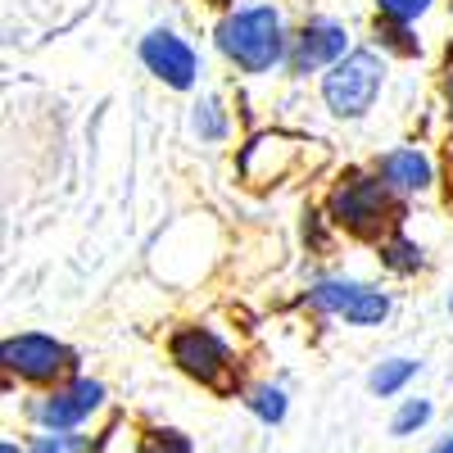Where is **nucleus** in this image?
I'll list each match as a JSON object with an SVG mask.
<instances>
[{
  "mask_svg": "<svg viewBox=\"0 0 453 453\" xmlns=\"http://www.w3.org/2000/svg\"><path fill=\"white\" fill-rule=\"evenodd\" d=\"M326 213L354 236H381V226L395 213V196L381 177H349L331 191Z\"/></svg>",
  "mask_w": 453,
  "mask_h": 453,
  "instance_id": "3",
  "label": "nucleus"
},
{
  "mask_svg": "<svg viewBox=\"0 0 453 453\" xmlns=\"http://www.w3.org/2000/svg\"><path fill=\"white\" fill-rule=\"evenodd\" d=\"M213 42L222 50L226 64H236L241 73H273L281 59H286V23H281V10L277 5H245V10H232Z\"/></svg>",
  "mask_w": 453,
  "mask_h": 453,
  "instance_id": "1",
  "label": "nucleus"
},
{
  "mask_svg": "<svg viewBox=\"0 0 453 453\" xmlns=\"http://www.w3.org/2000/svg\"><path fill=\"white\" fill-rule=\"evenodd\" d=\"M412 376H418V363L412 358H390V363H381L372 376H367V386H372V395H381V399H390V395H399Z\"/></svg>",
  "mask_w": 453,
  "mask_h": 453,
  "instance_id": "11",
  "label": "nucleus"
},
{
  "mask_svg": "<svg viewBox=\"0 0 453 453\" xmlns=\"http://www.w3.org/2000/svg\"><path fill=\"white\" fill-rule=\"evenodd\" d=\"M0 453H23V449H19L14 440H5V444H0Z\"/></svg>",
  "mask_w": 453,
  "mask_h": 453,
  "instance_id": "22",
  "label": "nucleus"
},
{
  "mask_svg": "<svg viewBox=\"0 0 453 453\" xmlns=\"http://www.w3.org/2000/svg\"><path fill=\"white\" fill-rule=\"evenodd\" d=\"M168 354L200 386H218L222 376L232 372V349H226V340L218 331H209V326H181V331H173Z\"/></svg>",
  "mask_w": 453,
  "mask_h": 453,
  "instance_id": "7",
  "label": "nucleus"
},
{
  "mask_svg": "<svg viewBox=\"0 0 453 453\" xmlns=\"http://www.w3.org/2000/svg\"><path fill=\"white\" fill-rule=\"evenodd\" d=\"M245 403H250L254 418L268 422V426H277V422L286 418V390H281V386H254Z\"/></svg>",
  "mask_w": 453,
  "mask_h": 453,
  "instance_id": "13",
  "label": "nucleus"
},
{
  "mask_svg": "<svg viewBox=\"0 0 453 453\" xmlns=\"http://www.w3.org/2000/svg\"><path fill=\"white\" fill-rule=\"evenodd\" d=\"M196 132H200L204 141H222V136H226V113H222V104H218L213 96H204V100L196 104Z\"/></svg>",
  "mask_w": 453,
  "mask_h": 453,
  "instance_id": "16",
  "label": "nucleus"
},
{
  "mask_svg": "<svg viewBox=\"0 0 453 453\" xmlns=\"http://www.w3.org/2000/svg\"><path fill=\"white\" fill-rule=\"evenodd\" d=\"M141 64L155 73V78L173 91H186V87H196V73H200V59L196 50L181 42L177 32L168 27H155V32H145V42H141Z\"/></svg>",
  "mask_w": 453,
  "mask_h": 453,
  "instance_id": "8",
  "label": "nucleus"
},
{
  "mask_svg": "<svg viewBox=\"0 0 453 453\" xmlns=\"http://www.w3.org/2000/svg\"><path fill=\"white\" fill-rule=\"evenodd\" d=\"M444 104H449V123H453V73L444 78Z\"/></svg>",
  "mask_w": 453,
  "mask_h": 453,
  "instance_id": "20",
  "label": "nucleus"
},
{
  "mask_svg": "<svg viewBox=\"0 0 453 453\" xmlns=\"http://www.w3.org/2000/svg\"><path fill=\"white\" fill-rule=\"evenodd\" d=\"M431 453H453V435H449V440H440V444H435Z\"/></svg>",
  "mask_w": 453,
  "mask_h": 453,
  "instance_id": "21",
  "label": "nucleus"
},
{
  "mask_svg": "<svg viewBox=\"0 0 453 453\" xmlns=\"http://www.w3.org/2000/svg\"><path fill=\"white\" fill-rule=\"evenodd\" d=\"M309 304L331 318H345L349 326H381L390 313V295L372 290L363 281H349V277H322L309 290Z\"/></svg>",
  "mask_w": 453,
  "mask_h": 453,
  "instance_id": "5",
  "label": "nucleus"
},
{
  "mask_svg": "<svg viewBox=\"0 0 453 453\" xmlns=\"http://www.w3.org/2000/svg\"><path fill=\"white\" fill-rule=\"evenodd\" d=\"M349 55V32L345 23H335V19H309L304 27H299L295 36V73H318V68H331Z\"/></svg>",
  "mask_w": 453,
  "mask_h": 453,
  "instance_id": "9",
  "label": "nucleus"
},
{
  "mask_svg": "<svg viewBox=\"0 0 453 453\" xmlns=\"http://www.w3.org/2000/svg\"><path fill=\"white\" fill-rule=\"evenodd\" d=\"M27 453H87V440L78 431H42L32 435Z\"/></svg>",
  "mask_w": 453,
  "mask_h": 453,
  "instance_id": "15",
  "label": "nucleus"
},
{
  "mask_svg": "<svg viewBox=\"0 0 453 453\" xmlns=\"http://www.w3.org/2000/svg\"><path fill=\"white\" fill-rule=\"evenodd\" d=\"M449 309H453V299H449Z\"/></svg>",
  "mask_w": 453,
  "mask_h": 453,
  "instance_id": "24",
  "label": "nucleus"
},
{
  "mask_svg": "<svg viewBox=\"0 0 453 453\" xmlns=\"http://www.w3.org/2000/svg\"><path fill=\"white\" fill-rule=\"evenodd\" d=\"M381 263H386L390 273L408 277V273H418V268H422V250L412 245L408 236H390V241H381Z\"/></svg>",
  "mask_w": 453,
  "mask_h": 453,
  "instance_id": "12",
  "label": "nucleus"
},
{
  "mask_svg": "<svg viewBox=\"0 0 453 453\" xmlns=\"http://www.w3.org/2000/svg\"><path fill=\"white\" fill-rule=\"evenodd\" d=\"M431 10V0H376V19H386V23H418L422 14Z\"/></svg>",
  "mask_w": 453,
  "mask_h": 453,
  "instance_id": "17",
  "label": "nucleus"
},
{
  "mask_svg": "<svg viewBox=\"0 0 453 453\" xmlns=\"http://www.w3.org/2000/svg\"><path fill=\"white\" fill-rule=\"evenodd\" d=\"M376 36H381V46H390L395 55H422V42L412 36L403 23H386V19H376Z\"/></svg>",
  "mask_w": 453,
  "mask_h": 453,
  "instance_id": "18",
  "label": "nucleus"
},
{
  "mask_svg": "<svg viewBox=\"0 0 453 453\" xmlns=\"http://www.w3.org/2000/svg\"><path fill=\"white\" fill-rule=\"evenodd\" d=\"M104 403V386L91 376H73L68 386H55L50 395H42L27 412L42 431H78L82 422H91Z\"/></svg>",
  "mask_w": 453,
  "mask_h": 453,
  "instance_id": "6",
  "label": "nucleus"
},
{
  "mask_svg": "<svg viewBox=\"0 0 453 453\" xmlns=\"http://www.w3.org/2000/svg\"><path fill=\"white\" fill-rule=\"evenodd\" d=\"M209 5H232V0H209Z\"/></svg>",
  "mask_w": 453,
  "mask_h": 453,
  "instance_id": "23",
  "label": "nucleus"
},
{
  "mask_svg": "<svg viewBox=\"0 0 453 453\" xmlns=\"http://www.w3.org/2000/svg\"><path fill=\"white\" fill-rule=\"evenodd\" d=\"M431 412H435L431 399H403L399 412H395V422H390V435H399V440H403V435H418V431L431 422Z\"/></svg>",
  "mask_w": 453,
  "mask_h": 453,
  "instance_id": "14",
  "label": "nucleus"
},
{
  "mask_svg": "<svg viewBox=\"0 0 453 453\" xmlns=\"http://www.w3.org/2000/svg\"><path fill=\"white\" fill-rule=\"evenodd\" d=\"M386 87V59L376 50H349L322 73V100L335 119H363Z\"/></svg>",
  "mask_w": 453,
  "mask_h": 453,
  "instance_id": "2",
  "label": "nucleus"
},
{
  "mask_svg": "<svg viewBox=\"0 0 453 453\" xmlns=\"http://www.w3.org/2000/svg\"><path fill=\"white\" fill-rule=\"evenodd\" d=\"M141 453H191V440L181 431H150L141 440Z\"/></svg>",
  "mask_w": 453,
  "mask_h": 453,
  "instance_id": "19",
  "label": "nucleus"
},
{
  "mask_svg": "<svg viewBox=\"0 0 453 453\" xmlns=\"http://www.w3.org/2000/svg\"><path fill=\"white\" fill-rule=\"evenodd\" d=\"M0 358H5V372L19 376V381H27V386H59L64 376L78 367V358H73V349L64 345V340L42 335V331L10 335Z\"/></svg>",
  "mask_w": 453,
  "mask_h": 453,
  "instance_id": "4",
  "label": "nucleus"
},
{
  "mask_svg": "<svg viewBox=\"0 0 453 453\" xmlns=\"http://www.w3.org/2000/svg\"><path fill=\"white\" fill-rule=\"evenodd\" d=\"M376 177L390 186V196H422V191H431L435 168H431V159L422 155V150L399 145V150L376 159Z\"/></svg>",
  "mask_w": 453,
  "mask_h": 453,
  "instance_id": "10",
  "label": "nucleus"
}]
</instances>
